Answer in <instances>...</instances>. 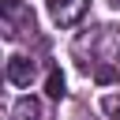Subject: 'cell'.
Listing matches in <instances>:
<instances>
[{"label": "cell", "mask_w": 120, "mask_h": 120, "mask_svg": "<svg viewBox=\"0 0 120 120\" xmlns=\"http://www.w3.org/2000/svg\"><path fill=\"white\" fill-rule=\"evenodd\" d=\"M86 4H90V0H49V15H52L60 26H75V22L86 15Z\"/></svg>", "instance_id": "6da1fadb"}, {"label": "cell", "mask_w": 120, "mask_h": 120, "mask_svg": "<svg viewBox=\"0 0 120 120\" xmlns=\"http://www.w3.org/2000/svg\"><path fill=\"white\" fill-rule=\"evenodd\" d=\"M30 79H34V60H30V56H11V60H8V82L30 86Z\"/></svg>", "instance_id": "7a4b0ae2"}, {"label": "cell", "mask_w": 120, "mask_h": 120, "mask_svg": "<svg viewBox=\"0 0 120 120\" xmlns=\"http://www.w3.org/2000/svg\"><path fill=\"white\" fill-rule=\"evenodd\" d=\"M41 116V105L34 98H19L15 101V120H38Z\"/></svg>", "instance_id": "3957f363"}, {"label": "cell", "mask_w": 120, "mask_h": 120, "mask_svg": "<svg viewBox=\"0 0 120 120\" xmlns=\"http://www.w3.org/2000/svg\"><path fill=\"white\" fill-rule=\"evenodd\" d=\"M45 94H49V98H64V75H60V71H49V79H45Z\"/></svg>", "instance_id": "277c9868"}]
</instances>
